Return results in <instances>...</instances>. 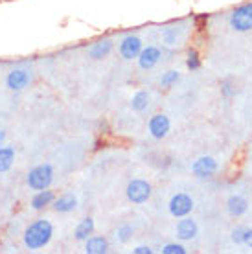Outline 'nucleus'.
<instances>
[{"mask_svg": "<svg viewBox=\"0 0 252 254\" xmlns=\"http://www.w3.org/2000/svg\"><path fill=\"white\" fill-rule=\"evenodd\" d=\"M52 236H54V225L48 219L39 217L24 230V245L30 251H39L52 242Z\"/></svg>", "mask_w": 252, "mask_h": 254, "instance_id": "nucleus-1", "label": "nucleus"}, {"mask_svg": "<svg viewBox=\"0 0 252 254\" xmlns=\"http://www.w3.org/2000/svg\"><path fill=\"white\" fill-rule=\"evenodd\" d=\"M52 181H54V168L48 162L32 168L28 172V175H26V183L30 186V190H35V191L50 188Z\"/></svg>", "mask_w": 252, "mask_h": 254, "instance_id": "nucleus-2", "label": "nucleus"}, {"mask_svg": "<svg viewBox=\"0 0 252 254\" xmlns=\"http://www.w3.org/2000/svg\"><path fill=\"white\" fill-rule=\"evenodd\" d=\"M126 193H127V199L132 204H144L153 195V186L147 181H144V179H132L131 183L127 185Z\"/></svg>", "mask_w": 252, "mask_h": 254, "instance_id": "nucleus-3", "label": "nucleus"}, {"mask_svg": "<svg viewBox=\"0 0 252 254\" xmlns=\"http://www.w3.org/2000/svg\"><path fill=\"white\" fill-rule=\"evenodd\" d=\"M230 26L236 32H251L252 30V2L236 7L230 15Z\"/></svg>", "mask_w": 252, "mask_h": 254, "instance_id": "nucleus-4", "label": "nucleus"}, {"mask_svg": "<svg viewBox=\"0 0 252 254\" xmlns=\"http://www.w3.org/2000/svg\"><path fill=\"white\" fill-rule=\"evenodd\" d=\"M193 199L188 195V193H175V195L171 197L170 201V214L177 219H181L184 216H189L191 214V210H193Z\"/></svg>", "mask_w": 252, "mask_h": 254, "instance_id": "nucleus-5", "label": "nucleus"}, {"mask_svg": "<svg viewBox=\"0 0 252 254\" xmlns=\"http://www.w3.org/2000/svg\"><path fill=\"white\" fill-rule=\"evenodd\" d=\"M32 81V74L24 68H15L11 70L6 77V85L7 89L13 90V92H20V90H24L28 85Z\"/></svg>", "mask_w": 252, "mask_h": 254, "instance_id": "nucleus-6", "label": "nucleus"}, {"mask_svg": "<svg viewBox=\"0 0 252 254\" xmlns=\"http://www.w3.org/2000/svg\"><path fill=\"white\" fill-rule=\"evenodd\" d=\"M147 129H149V134L153 138L162 140L168 136L171 129V122L166 115H155L149 118V124H147Z\"/></svg>", "mask_w": 252, "mask_h": 254, "instance_id": "nucleus-7", "label": "nucleus"}, {"mask_svg": "<svg viewBox=\"0 0 252 254\" xmlns=\"http://www.w3.org/2000/svg\"><path fill=\"white\" fill-rule=\"evenodd\" d=\"M175 232H177V238H179L181 242H191V240L197 238V234H199V225H197L195 219L184 216V217H181V221L177 223Z\"/></svg>", "mask_w": 252, "mask_h": 254, "instance_id": "nucleus-8", "label": "nucleus"}, {"mask_svg": "<svg viewBox=\"0 0 252 254\" xmlns=\"http://www.w3.org/2000/svg\"><path fill=\"white\" fill-rule=\"evenodd\" d=\"M142 39L138 35H127V37L122 39L120 43V56L124 59H136L138 54L142 52Z\"/></svg>", "mask_w": 252, "mask_h": 254, "instance_id": "nucleus-9", "label": "nucleus"}, {"mask_svg": "<svg viewBox=\"0 0 252 254\" xmlns=\"http://www.w3.org/2000/svg\"><path fill=\"white\" fill-rule=\"evenodd\" d=\"M215 172H217V160L212 157H201L191 164V173L199 179L212 177Z\"/></svg>", "mask_w": 252, "mask_h": 254, "instance_id": "nucleus-10", "label": "nucleus"}, {"mask_svg": "<svg viewBox=\"0 0 252 254\" xmlns=\"http://www.w3.org/2000/svg\"><path fill=\"white\" fill-rule=\"evenodd\" d=\"M160 58H162L160 48H157V46H145V48H142V52L138 54L136 59H138V66L142 70H151L160 61Z\"/></svg>", "mask_w": 252, "mask_h": 254, "instance_id": "nucleus-11", "label": "nucleus"}, {"mask_svg": "<svg viewBox=\"0 0 252 254\" xmlns=\"http://www.w3.org/2000/svg\"><path fill=\"white\" fill-rule=\"evenodd\" d=\"M109 251V242L103 236H88L85 240V253L87 254H105Z\"/></svg>", "mask_w": 252, "mask_h": 254, "instance_id": "nucleus-12", "label": "nucleus"}, {"mask_svg": "<svg viewBox=\"0 0 252 254\" xmlns=\"http://www.w3.org/2000/svg\"><path fill=\"white\" fill-rule=\"evenodd\" d=\"M52 206H54V210L59 212V214H68L72 210H76L77 197L72 195V193H64V195H61L59 199H54Z\"/></svg>", "mask_w": 252, "mask_h": 254, "instance_id": "nucleus-13", "label": "nucleus"}, {"mask_svg": "<svg viewBox=\"0 0 252 254\" xmlns=\"http://www.w3.org/2000/svg\"><path fill=\"white\" fill-rule=\"evenodd\" d=\"M111 52H113V41L111 39H101L88 48V56L92 59H103L107 58Z\"/></svg>", "mask_w": 252, "mask_h": 254, "instance_id": "nucleus-14", "label": "nucleus"}, {"mask_svg": "<svg viewBox=\"0 0 252 254\" xmlns=\"http://www.w3.org/2000/svg\"><path fill=\"white\" fill-rule=\"evenodd\" d=\"M54 199H56V195H54V191L52 190H39L35 195L32 197V208L37 210V212H41V210H44L46 206H50L52 203H54Z\"/></svg>", "mask_w": 252, "mask_h": 254, "instance_id": "nucleus-15", "label": "nucleus"}, {"mask_svg": "<svg viewBox=\"0 0 252 254\" xmlns=\"http://www.w3.org/2000/svg\"><path fill=\"white\" fill-rule=\"evenodd\" d=\"M227 208H228V214H230V216L241 217L247 210H249V201L241 195H232L230 199H228Z\"/></svg>", "mask_w": 252, "mask_h": 254, "instance_id": "nucleus-16", "label": "nucleus"}, {"mask_svg": "<svg viewBox=\"0 0 252 254\" xmlns=\"http://www.w3.org/2000/svg\"><path fill=\"white\" fill-rule=\"evenodd\" d=\"M94 229H96L94 219L92 217H85L76 227V230H74V238H76L77 242H85L88 236L94 234Z\"/></svg>", "mask_w": 252, "mask_h": 254, "instance_id": "nucleus-17", "label": "nucleus"}, {"mask_svg": "<svg viewBox=\"0 0 252 254\" xmlns=\"http://www.w3.org/2000/svg\"><path fill=\"white\" fill-rule=\"evenodd\" d=\"M13 162H15V147L4 144L0 147V173L9 172Z\"/></svg>", "mask_w": 252, "mask_h": 254, "instance_id": "nucleus-18", "label": "nucleus"}, {"mask_svg": "<svg viewBox=\"0 0 252 254\" xmlns=\"http://www.w3.org/2000/svg\"><path fill=\"white\" fill-rule=\"evenodd\" d=\"M149 100H151V96L147 90H138L136 94L132 96L131 100V109L134 113H144L145 109L149 107Z\"/></svg>", "mask_w": 252, "mask_h": 254, "instance_id": "nucleus-19", "label": "nucleus"}, {"mask_svg": "<svg viewBox=\"0 0 252 254\" xmlns=\"http://www.w3.org/2000/svg\"><path fill=\"white\" fill-rule=\"evenodd\" d=\"M179 79H181V72H179V70H168V72H164L162 77H160V85H162L164 89H171Z\"/></svg>", "mask_w": 252, "mask_h": 254, "instance_id": "nucleus-20", "label": "nucleus"}, {"mask_svg": "<svg viewBox=\"0 0 252 254\" xmlns=\"http://www.w3.org/2000/svg\"><path fill=\"white\" fill-rule=\"evenodd\" d=\"M132 234H134V229H132L131 225H122V227H118V229H116V232H114V238H116V242L127 243L132 238Z\"/></svg>", "mask_w": 252, "mask_h": 254, "instance_id": "nucleus-21", "label": "nucleus"}, {"mask_svg": "<svg viewBox=\"0 0 252 254\" xmlns=\"http://www.w3.org/2000/svg\"><path fill=\"white\" fill-rule=\"evenodd\" d=\"M162 41H164L168 46L177 45V41H179V30H177L175 26H168V28H164V32H162Z\"/></svg>", "mask_w": 252, "mask_h": 254, "instance_id": "nucleus-22", "label": "nucleus"}, {"mask_svg": "<svg viewBox=\"0 0 252 254\" xmlns=\"http://www.w3.org/2000/svg\"><path fill=\"white\" fill-rule=\"evenodd\" d=\"M186 66H188V70H199L201 68V58H199V54H197V50H189L188 52V59H186Z\"/></svg>", "mask_w": 252, "mask_h": 254, "instance_id": "nucleus-23", "label": "nucleus"}, {"mask_svg": "<svg viewBox=\"0 0 252 254\" xmlns=\"http://www.w3.org/2000/svg\"><path fill=\"white\" fill-rule=\"evenodd\" d=\"M162 254H186V249L181 243H168L162 247Z\"/></svg>", "mask_w": 252, "mask_h": 254, "instance_id": "nucleus-24", "label": "nucleus"}, {"mask_svg": "<svg viewBox=\"0 0 252 254\" xmlns=\"http://www.w3.org/2000/svg\"><path fill=\"white\" fill-rule=\"evenodd\" d=\"M243 238H245V229L238 227V229L232 230V242L236 243V245H241V243H243Z\"/></svg>", "mask_w": 252, "mask_h": 254, "instance_id": "nucleus-25", "label": "nucleus"}, {"mask_svg": "<svg viewBox=\"0 0 252 254\" xmlns=\"http://www.w3.org/2000/svg\"><path fill=\"white\" fill-rule=\"evenodd\" d=\"M132 253H134V254H151V253H153V249H151V247H147V245H140V247L132 249Z\"/></svg>", "mask_w": 252, "mask_h": 254, "instance_id": "nucleus-26", "label": "nucleus"}, {"mask_svg": "<svg viewBox=\"0 0 252 254\" xmlns=\"http://www.w3.org/2000/svg\"><path fill=\"white\" fill-rule=\"evenodd\" d=\"M243 243L247 247L252 249V229H245V238H243Z\"/></svg>", "mask_w": 252, "mask_h": 254, "instance_id": "nucleus-27", "label": "nucleus"}, {"mask_svg": "<svg viewBox=\"0 0 252 254\" xmlns=\"http://www.w3.org/2000/svg\"><path fill=\"white\" fill-rule=\"evenodd\" d=\"M4 144H6V131L0 129V147L4 146Z\"/></svg>", "mask_w": 252, "mask_h": 254, "instance_id": "nucleus-28", "label": "nucleus"}]
</instances>
